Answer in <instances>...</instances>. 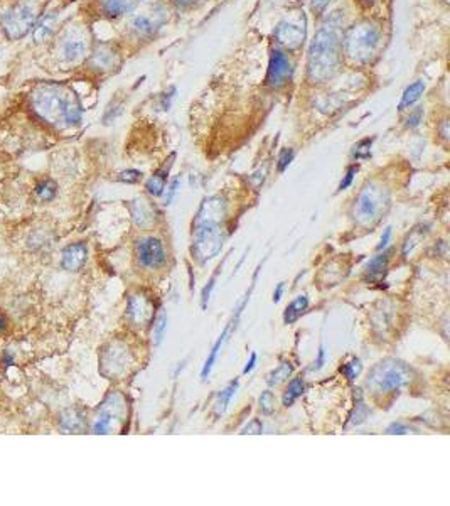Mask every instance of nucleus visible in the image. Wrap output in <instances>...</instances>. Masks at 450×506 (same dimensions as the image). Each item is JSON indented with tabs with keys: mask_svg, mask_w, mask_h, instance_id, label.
Instances as JSON below:
<instances>
[{
	"mask_svg": "<svg viewBox=\"0 0 450 506\" xmlns=\"http://www.w3.org/2000/svg\"><path fill=\"white\" fill-rule=\"evenodd\" d=\"M341 26L342 19L335 12L314 36L307 58V78L312 83H324L338 73L341 63Z\"/></svg>",
	"mask_w": 450,
	"mask_h": 506,
	"instance_id": "nucleus-1",
	"label": "nucleus"
},
{
	"mask_svg": "<svg viewBox=\"0 0 450 506\" xmlns=\"http://www.w3.org/2000/svg\"><path fill=\"white\" fill-rule=\"evenodd\" d=\"M32 107L49 124L73 127L80 124L83 117V110L76 98L59 85H44L36 89L32 95Z\"/></svg>",
	"mask_w": 450,
	"mask_h": 506,
	"instance_id": "nucleus-2",
	"label": "nucleus"
},
{
	"mask_svg": "<svg viewBox=\"0 0 450 506\" xmlns=\"http://www.w3.org/2000/svg\"><path fill=\"white\" fill-rule=\"evenodd\" d=\"M382 44V29L370 20H359L347 27L341 38V55L356 66L371 63Z\"/></svg>",
	"mask_w": 450,
	"mask_h": 506,
	"instance_id": "nucleus-3",
	"label": "nucleus"
},
{
	"mask_svg": "<svg viewBox=\"0 0 450 506\" xmlns=\"http://www.w3.org/2000/svg\"><path fill=\"white\" fill-rule=\"evenodd\" d=\"M224 243V231L221 226V219L212 218H196L194 222V243H192V253L199 262L204 263L208 260L219 255Z\"/></svg>",
	"mask_w": 450,
	"mask_h": 506,
	"instance_id": "nucleus-4",
	"label": "nucleus"
},
{
	"mask_svg": "<svg viewBox=\"0 0 450 506\" xmlns=\"http://www.w3.org/2000/svg\"><path fill=\"white\" fill-rule=\"evenodd\" d=\"M412 371L400 360H384L371 370L366 380V386L375 393H388V391L400 390L410 383Z\"/></svg>",
	"mask_w": 450,
	"mask_h": 506,
	"instance_id": "nucleus-5",
	"label": "nucleus"
},
{
	"mask_svg": "<svg viewBox=\"0 0 450 506\" xmlns=\"http://www.w3.org/2000/svg\"><path fill=\"white\" fill-rule=\"evenodd\" d=\"M390 206V196L382 186L370 182L361 189L354 205V219L359 226H371Z\"/></svg>",
	"mask_w": 450,
	"mask_h": 506,
	"instance_id": "nucleus-6",
	"label": "nucleus"
},
{
	"mask_svg": "<svg viewBox=\"0 0 450 506\" xmlns=\"http://www.w3.org/2000/svg\"><path fill=\"white\" fill-rule=\"evenodd\" d=\"M0 24L10 39H20L34 27V12L27 3L10 6L0 14Z\"/></svg>",
	"mask_w": 450,
	"mask_h": 506,
	"instance_id": "nucleus-7",
	"label": "nucleus"
},
{
	"mask_svg": "<svg viewBox=\"0 0 450 506\" xmlns=\"http://www.w3.org/2000/svg\"><path fill=\"white\" fill-rule=\"evenodd\" d=\"M292 64L287 56L284 55L282 51H275L272 52L270 56V63H268V69H267V78H265V83H267L268 88L272 89H280L282 87L289 83V80L292 78Z\"/></svg>",
	"mask_w": 450,
	"mask_h": 506,
	"instance_id": "nucleus-8",
	"label": "nucleus"
},
{
	"mask_svg": "<svg viewBox=\"0 0 450 506\" xmlns=\"http://www.w3.org/2000/svg\"><path fill=\"white\" fill-rule=\"evenodd\" d=\"M138 262L145 268H159L166 263V250L159 238L147 236L137 242Z\"/></svg>",
	"mask_w": 450,
	"mask_h": 506,
	"instance_id": "nucleus-9",
	"label": "nucleus"
},
{
	"mask_svg": "<svg viewBox=\"0 0 450 506\" xmlns=\"http://www.w3.org/2000/svg\"><path fill=\"white\" fill-rule=\"evenodd\" d=\"M249 292H252V291H249ZM249 292H248V296L245 297V299H243V302H241V304H240V308L236 309V316H233V317H231V321L228 322L226 328H224V331L221 333V336L218 338V341H216V342H215V346H212V349H211L210 356H208V360H206V363H204V366H203V371H201V377H203V380H206L208 377H210V373H211L212 366H215L216 360H218V354L221 353V349H223L224 342L228 341V336H230V334L236 329V326H238V321H240L241 312H243L245 305H247V302L249 301Z\"/></svg>",
	"mask_w": 450,
	"mask_h": 506,
	"instance_id": "nucleus-10",
	"label": "nucleus"
},
{
	"mask_svg": "<svg viewBox=\"0 0 450 506\" xmlns=\"http://www.w3.org/2000/svg\"><path fill=\"white\" fill-rule=\"evenodd\" d=\"M305 27L304 24L292 22V20H282L275 27V41L280 46L287 49H297L304 44Z\"/></svg>",
	"mask_w": 450,
	"mask_h": 506,
	"instance_id": "nucleus-11",
	"label": "nucleus"
},
{
	"mask_svg": "<svg viewBox=\"0 0 450 506\" xmlns=\"http://www.w3.org/2000/svg\"><path fill=\"white\" fill-rule=\"evenodd\" d=\"M126 317L133 326H145L154 317V304L149 297L142 294H135L129 299L126 305Z\"/></svg>",
	"mask_w": 450,
	"mask_h": 506,
	"instance_id": "nucleus-12",
	"label": "nucleus"
},
{
	"mask_svg": "<svg viewBox=\"0 0 450 506\" xmlns=\"http://www.w3.org/2000/svg\"><path fill=\"white\" fill-rule=\"evenodd\" d=\"M88 259V248L85 243H73L64 248L63 259H61V265L64 270L68 272H78L81 270Z\"/></svg>",
	"mask_w": 450,
	"mask_h": 506,
	"instance_id": "nucleus-13",
	"label": "nucleus"
},
{
	"mask_svg": "<svg viewBox=\"0 0 450 506\" xmlns=\"http://www.w3.org/2000/svg\"><path fill=\"white\" fill-rule=\"evenodd\" d=\"M89 64L98 71H108L117 64V52L113 51L112 46L108 44H100L95 51H93L92 58H89Z\"/></svg>",
	"mask_w": 450,
	"mask_h": 506,
	"instance_id": "nucleus-14",
	"label": "nucleus"
},
{
	"mask_svg": "<svg viewBox=\"0 0 450 506\" xmlns=\"http://www.w3.org/2000/svg\"><path fill=\"white\" fill-rule=\"evenodd\" d=\"M85 52H87V43L80 38L64 39L59 46L61 59L66 61V63H75V61L83 58Z\"/></svg>",
	"mask_w": 450,
	"mask_h": 506,
	"instance_id": "nucleus-15",
	"label": "nucleus"
},
{
	"mask_svg": "<svg viewBox=\"0 0 450 506\" xmlns=\"http://www.w3.org/2000/svg\"><path fill=\"white\" fill-rule=\"evenodd\" d=\"M56 22H58V12H48L43 17L38 20L34 27H32V34H34L36 43H43L46 41L49 36L55 31Z\"/></svg>",
	"mask_w": 450,
	"mask_h": 506,
	"instance_id": "nucleus-16",
	"label": "nucleus"
},
{
	"mask_svg": "<svg viewBox=\"0 0 450 506\" xmlns=\"http://www.w3.org/2000/svg\"><path fill=\"white\" fill-rule=\"evenodd\" d=\"M138 0H103L101 2V12L106 17H120L129 14L137 7Z\"/></svg>",
	"mask_w": 450,
	"mask_h": 506,
	"instance_id": "nucleus-17",
	"label": "nucleus"
},
{
	"mask_svg": "<svg viewBox=\"0 0 450 506\" xmlns=\"http://www.w3.org/2000/svg\"><path fill=\"white\" fill-rule=\"evenodd\" d=\"M423 92H425V83L421 80L415 81V83L410 85V87L405 89L402 101H400V105H398L400 112H405V110L412 108L413 105H415V101H419L420 96L423 95Z\"/></svg>",
	"mask_w": 450,
	"mask_h": 506,
	"instance_id": "nucleus-18",
	"label": "nucleus"
},
{
	"mask_svg": "<svg viewBox=\"0 0 450 506\" xmlns=\"http://www.w3.org/2000/svg\"><path fill=\"white\" fill-rule=\"evenodd\" d=\"M307 308H309V297L307 296H298L296 301L290 302L284 312L285 324H293V322H296L298 317H300L302 314L307 311Z\"/></svg>",
	"mask_w": 450,
	"mask_h": 506,
	"instance_id": "nucleus-19",
	"label": "nucleus"
},
{
	"mask_svg": "<svg viewBox=\"0 0 450 506\" xmlns=\"http://www.w3.org/2000/svg\"><path fill=\"white\" fill-rule=\"evenodd\" d=\"M388 262H390V252L379 253L378 256H375L373 260H370V263L366 265V275L370 280H376L379 277H383V273L386 272Z\"/></svg>",
	"mask_w": 450,
	"mask_h": 506,
	"instance_id": "nucleus-20",
	"label": "nucleus"
},
{
	"mask_svg": "<svg viewBox=\"0 0 450 506\" xmlns=\"http://www.w3.org/2000/svg\"><path fill=\"white\" fill-rule=\"evenodd\" d=\"M236 390H238V380H235V382L228 383L226 389H223L218 393V400H216L215 403V414L216 417H219V415H223L224 412H226L228 405H230L231 398L235 397Z\"/></svg>",
	"mask_w": 450,
	"mask_h": 506,
	"instance_id": "nucleus-21",
	"label": "nucleus"
},
{
	"mask_svg": "<svg viewBox=\"0 0 450 506\" xmlns=\"http://www.w3.org/2000/svg\"><path fill=\"white\" fill-rule=\"evenodd\" d=\"M115 417H117L115 410H113L112 407H105V409L101 410V414L98 415V419L95 420L93 432H95V434H108V432L112 431Z\"/></svg>",
	"mask_w": 450,
	"mask_h": 506,
	"instance_id": "nucleus-22",
	"label": "nucleus"
},
{
	"mask_svg": "<svg viewBox=\"0 0 450 506\" xmlns=\"http://www.w3.org/2000/svg\"><path fill=\"white\" fill-rule=\"evenodd\" d=\"M132 213L135 223H137L138 226L147 228L154 223L152 210H150V206L147 205V201H144V199H142V201H137L135 208H132Z\"/></svg>",
	"mask_w": 450,
	"mask_h": 506,
	"instance_id": "nucleus-23",
	"label": "nucleus"
},
{
	"mask_svg": "<svg viewBox=\"0 0 450 506\" xmlns=\"http://www.w3.org/2000/svg\"><path fill=\"white\" fill-rule=\"evenodd\" d=\"M170 166L164 171H157L152 178H149V181L145 182V189L149 191V194L152 196H161L166 189V182H167V174H169Z\"/></svg>",
	"mask_w": 450,
	"mask_h": 506,
	"instance_id": "nucleus-24",
	"label": "nucleus"
},
{
	"mask_svg": "<svg viewBox=\"0 0 450 506\" xmlns=\"http://www.w3.org/2000/svg\"><path fill=\"white\" fill-rule=\"evenodd\" d=\"M132 31L135 32V34L138 36V38H145V36H150L154 34L155 27H157V22L152 17H149V15H138V17H135L132 20Z\"/></svg>",
	"mask_w": 450,
	"mask_h": 506,
	"instance_id": "nucleus-25",
	"label": "nucleus"
},
{
	"mask_svg": "<svg viewBox=\"0 0 450 506\" xmlns=\"http://www.w3.org/2000/svg\"><path fill=\"white\" fill-rule=\"evenodd\" d=\"M304 390H305L304 378H302V377L293 378L292 382L289 383L287 390H285V393H284V405H285V407L292 405V403L296 402V400H297L298 397H300L302 393H304Z\"/></svg>",
	"mask_w": 450,
	"mask_h": 506,
	"instance_id": "nucleus-26",
	"label": "nucleus"
},
{
	"mask_svg": "<svg viewBox=\"0 0 450 506\" xmlns=\"http://www.w3.org/2000/svg\"><path fill=\"white\" fill-rule=\"evenodd\" d=\"M292 373H293L292 363L285 361V363H282V365H278L277 368L268 375L267 383L270 386H277V385H280V383H284L285 380H289V377Z\"/></svg>",
	"mask_w": 450,
	"mask_h": 506,
	"instance_id": "nucleus-27",
	"label": "nucleus"
},
{
	"mask_svg": "<svg viewBox=\"0 0 450 506\" xmlns=\"http://www.w3.org/2000/svg\"><path fill=\"white\" fill-rule=\"evenodd\" d=\"M61 424H63L64 431L76 432L80 431V428H83V417H81L76 410H69L66 417L61 419Z\"/></svg>",
	"mask_w": 450,
	"mask_h": 506,
	"instance_id": "nucleus-28",
	"label": "nucleus"
},
{
	"mask_svg": "<svg viewBox=\"0 0 450 506\" xmlns=\"http://www.w3.org/2000/svg\"><path fill=\"white\" fill-rule=\"evenodd\" d=\"M36 194H38L41 201H51L56 196V185L51 179H44V181H41L38 187H36Z\"/></svg>",
	"mask_w": 450,
	"mask_h": 506,
	"instance_id": "nucleus-29",
	"label": "nucleus"
},
{
	"mask_svg": "<svg viewBox=\"0 0 450 506\" xmlns=\"http://www.w3.org/2000/svg\"><path fill=\"white\" fill-rule=\"evenodd\" d=\"M363 371V365H361V360L359 358H353L349 363H346V365L341 366V373L344 375V377L347 378V382L353 383L356 378L361 375Z\"/></svg>",
	"mask_w": 450,
	"mask_h": 506,
	"instance_id": "nucleus-30",
	"label": "nucleus"
},
{
	"mask_svg": "<svg viewBox=\"0 0 450 506\" xmlns=\"http://www.w3.org/2000/svg\"><path fill=\"white\" fill-rule=\"evenodd\" d=\"M375 138H363L358 144L353 147V159L356 161H361V159H368L371 156V145H373Z\"/></svg>",
	"mask_w": 450,
	"mask_h": 506,
	"instance_id": "nucleus-31",
	"label": "nucleus"
},
{
	"mask_svg": "<svg viewBox=\"0 0 450 506\" xmlns=\"http://www.w3.org/2000/svg\"><path fill=\"white\" fill-rule=\"evenodd\" d=\"M260 410L265 415L273 414V410H275V395L272 390H265L260 395Z\"/></svg>",
	"mask_w": 450,
	"mask_h": 506,
	"instance_id": "nucleus-32",
	"label": "nucleus"
},
{
	"mask_svg": "<svg viewBox=\"0 0 450 506\" xmlns=\"http://www.w3.org/2000/svg\"><path fill=\"white\" fill-rule=\"evenodd\" d=\"M356 391H358V395H356V397H358V400H356L354 415H353V417H351V419H353L354 426H359V424H363L364 420H366V417H368V409H366V405H364V402H363L361 390H356Z\"/></svg>",
	"mask_w": 450,
	"mask_h": 506,
	"instance_id": "nucleus-33",
	"label": "nucleus"
},
{
	"mask_svg": "<svg viewBox=\"0 0 450 506\" xmlns=\"http://www.w3.org/2000/svg\"><path fill=\"white\" fill-rule=\"evenodd\" d=\"M166 333H167V316L166 314H161V316L157 317V321H155V326H154V345L155 346H159L164 341Z\"/></svg>",
	"mask_w": 450,
	"mask_h": 506,
	"instance_id": "nucleus-34",
	"label": "nucleus"
},
{
	"mask_svg": "<svg viewBox=\"0 0 450 506\" xmlns=\"http://www.w3.org/2000/svg\"><path fill=\"white\" fill-rule=\"evenodd\" d=\"M293 156H296V154H293V150H292V149H285V150H282L280 156H278V161H277V169H278V173H284V171L287 169V167L290 166V162L293 161Z\"/></svg>",
	"mask_w": 450,
	"mask_h": 506,
	"instance_id": "nucleus-35",
	"label": "nucleus"
},
{
	"mask_svg": "<svg viewBox=\"0 0 450 506\" xmlns=\"http://www.w3.org/2000/svg\"><path fill=\"white\" fill-rule=\"evenodd\" d=\"M142 179V173L140 171H135V169H129V171H124V173L118 174L117 181L120 182H126V185H135V182H138Z\"/></svg>",
	"mask_w": 450,
	"mask_h": 506,
	"instance_id": "nucleus-36",
	"label": "nucleus"
},
{
	"mask_svg": "<svg viewBox=\"0 0 450 506\" xmlns=\"http://www.w3.org/2000/svg\"><path fill=\"white\" fill-rule=\"evenodd\" d=\"M421 118H423V108L416 107L415 110H412L410 115L407 117V125L408 129H416L421 124Z\"/></svg>",
	"mask_w": 450,
	"mask_h": 506,
	"instance_id": "nucleus-37",
	"label": "nucleus"
},
{
	"mask_svg": "<svg viewBox=\"0 0 450 506\" xmlns=\"http://www.w3.org/2000/svg\"><path fill=\"white\" fill-rule=\"evenodd\" d=\"M263 432V424L260 422L259 419H253L249 420V422L243 428H241V434H252V435H259Z\"/></svg>",
	"mask_w": 450,
	"mask_h": 506,
	"instance_id": "nucleus-38",
	"label": "nucleus"
},
{
	"mask_svg": "<svg viewBox=\"0 0 450 506\" xmlns=\"http://www.w3.org/2000/svg\"><path fill=\"white\" fill-rule=\"evenodd\" d=\"M219 270H221V267L218 268V270H216V273H215V275H212L211 277V280H210V282H208V285H206V287H204L203 289V309H206V305H208V301H210V297H211V292H212V289H215V285H216V279H218V273H219Z\"/></svg>",
	"mask_w": 450,
	"mask_h": 506,
	"instance_id": "nucleus-39",
	"label": "nucleus"
},
{
	"mask_svg": "<svg viewBox=\"0 0 450 506\" xmlns=\"http://www.w3.org/2000/svg\"><path fill=\"white\" fill-rule=\"evenodd\" d=\"M358 171H359V167H358V166H351L349 169L346 171L344 179H342L341 185H339V191H346L347 187H349L351 185H353V179H354V175L358 174Z\"/></svg>",
	"mask_w": 450,
	"mask_h": 506,
	"instance_id": "nucleus-40",
	"label": "nucleus"
},
{
	"mask_svg": "<svg viewBox=\"0 0 450 506\" xmlns=\"http://www.w3.org/2000/svg\"><path fill=\"white\" fill-rule=\"evenodd\" d=\"M179 185H181V179L175 178L173 182H170L169 186V191H167V196H166V205H170V203L174 201L175 194H177V189H179Z\"/></svg>",
	"mask_w": 450,
	"mask_h": 506,
	"instance_id": "nucleus-41",
	"label": "nucleus"
},
{
	"mask_svg": "<svg viewBox=\"0 0 450 506\" xmlns=\"http://www.w3.org/2000/svg\"><path fill=\"white\" fill-rule=\"evenodd\" d=\"M386 432L391 435H395V434L403 435V434H408V427L403 426V424H400V422H393L391 426L386 428Z\"/></svg>",
	"mask_w": 450,
	"mask_h": 506,
	"instance_id": "nucleus-42",
	"label": "nucleus"
},
{
	"mask_svg": "<svg viewBox=\"0 0 450 506\" xmlns=\"http://www.w3.org/2000/svg\"><path fill=\"white\" fill-rule=\"evenodd\" d=\"M390 240H391V226H388V228H384V231H383V235H382V240H379V243H378V247H376V250H378V252L384 250V248L388 247V243H390Z\"/></svg>",
	"mask_w": 450,
	"mask_h": 506,
	"instance_id": "nucleus-43",
	"label": "nucleus"
},
{
	"mask_svg": "<svg viewBox=\"0 0 450 506\" xmlns=\"http://www.w3.org/2000/svg\"><path fill=\"white\" fill-rule=\"evenodd\" d=\"M331 3V0H314L312 2V10L317 12V14H321V12H324L327 9V6Z\"/></svg>",
	"mask_w": 450,
	"mask_h": 506,
	"instance_id": "nucleus-44",
	"label": "nucleus"
},
{
	"mask_svg": "<svg viewBox=\"0 0 450 506\" xmlns=\"http://www.w3.org/2000/svg\"><path fill=\"white\" fill-rule=\"evenodd\" d=\"M256 358H259V356H256V353H252V356H249V361L247 363V366H245V370H243V375L252 373L253 368H255V365H256Z\"/></svg>",
	"mask_w": 450,
	"mask_h": 506,
	"instance_id": "nucleus-45",
	"label": "nucleus"
},
{
	"mask_svg": "<svg viewBox=\"0 0 450 506\" xmlns=\"http://www.w3.org/2000/svg\"><path fill=\"white\" fill-rule=\"evenodd\" d=\"M324 361H326V349H324V345L319 348V358H317V363H316V370H321L322 366H324Z\"/></svg>",
	"mask_w": 450,
	"mask_h": 506,
	"instance_id": "nucleus-46",
	"label": "nucleus"
},
{
	"mask_svg": "<svg viewBox=\"0 0 450 506\" xmlns=\"http://www.w3.org/2000/svg\"><path fill=\"white\" fill-rule=\"evenodd\" d=\"M284 289H285V282H280L277 285V289L273 291V302H278L284 296Z\"/></svg>",
	"mask_w": 450,
	"mask_h": 506,
	"instance_id": "nucleus-47",
	"label": "nucleus"
},
{
	"mask_svg": "<svg viewBox=\"0 0 450 506\" xmlns=\"http://www.w3.org/2000/svg\"><path fill=\"white\" fill-rule=\"evenodd\" d=\"M170 2H173L174 6L182 7V9H184V7H191V6H194L196 0H170Z\"/></svg>",
	"mask_w": 450,
	"mask_h": 506,
	"instance_id": "nucleus-48",
	"label": "nucleus"
},
{
	"mask_svg": "<svg viewBox=\"0 0 450 506\" xmlns=\"http://www.w3.org/2000/svg\"><path fill=\"white\" fill-rule=\"evenodd\" d=\"M440 133H442V138H444V140H447V138H449V122L447 120L442 122Z\"/></svg>",
	"mask_w": 450,
	"mask_h": 506,
	"instance_id": "nucleus-49",
	"label": "nucleus"
},
{
	"mask_svg": "<svg viewBox=\"0 0 450 506\" xmlns=\"http://www.w3.org/2000/svg\"><path fill=\"white\" fill-rule=\"evenodd\" d=\"M6 317H3V316H0V331H3V329H6Z\"/></svg>",
	"mask_w": 450,
	"mask_h": 506,
	"instance_id": "nucleus-50",
	"label": "nucleus"
},
{
	"mask_svg": "<svg viewBox=\"0 0 450 506\" xmlns=\"http://www.w3.org/2000/svg\"><path fill=\"white\" fill-rule=\"evenodd\" d=\"M368 2H375V0H368Z\"/></svg>",
	"mask_w": 450,
	"mask_h": 506,
	"instance_id": "nucleus-51",
	"label": "nucleus"
}]
</instances>
